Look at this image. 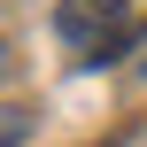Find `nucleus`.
Returning <instances> with one entry per match:
<instances>
[{
	"label": "nucleus",
	"instance_id": "obj_2",
	"mask_svg": "<svg viewBox=\"0 0 147 147\" xmlns=\"http://www.w3.org/2000/svg\"><path fill=\"white\" fill-rule=\"evenodd\" d=\"M0 78H8V47H0Z\"/></svg>",
	"mask_w": 147,
	"mask_h": 147
},
{
	"label": "nucleus",
	"instance_id": "obj_1",
	"mask_svg": "<svg viewBox=\"0 0 147 147\" xmlns=\"http://www.w3.org/2000/svg\"><path fill=\"white\" fill-rule=\"evenodd\" d=\"M54 31L78 47V62H116L124 54V0H62L54 8Z\"/></svg>",
	"mask_w": 147,
	"mask_h": 147
},
{
	"label": "nucleus",
	"instance_id": "obj_3",
	"mask_svg": "<svg viewBox=\"0 0 147 147\" xmlns=\"http://www.w3.org/2000/svg\"><path fill=\"white\" fill-rule=\"evenodd\" d=\"M140 70H147V39H140Z\"/></svg>",
	"mask_w": 147,
	"mask_h": 147
}]
</instances>
